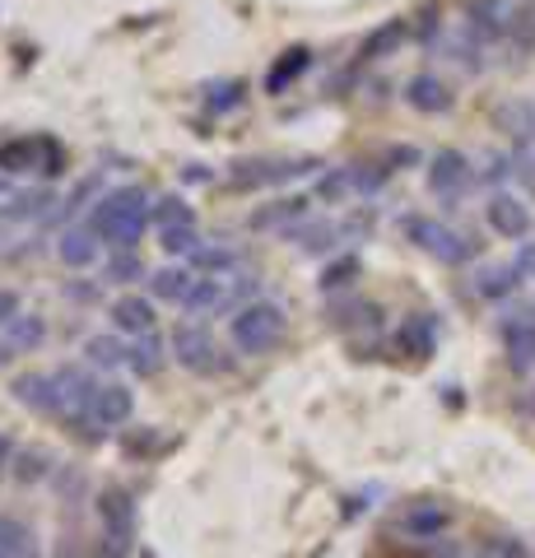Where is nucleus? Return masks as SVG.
Wrapping results in <instances>:
<instances>
[{"instance_id": "obj_19", "label": "nucleus", "mask_w": 535, "mask_h": 558, "mask_svg": "<svg viewBox=\"0 0 535 558\" xmlns=\"http://www.w3.org/2000/svg\"><path fill=\"white\" fill-rule=\"evenodd\" d=\"M503 349L516 373H531L535 368V317H512L503 326Z\"/></svg>"}, {"instance_id": "obj_6", "label": "nucleus", "mask_w": 535, "mask_h": 558, "mask_svg": "<svg viewBox=\"0 0 535 558\" xmlns=\"http://www.w3.org/2000/svg\"><path fill=\"white\" fill-rule=\"evenodd\" d=\"M405 238L414 242L420 252H428L434 260H442V266H465V260L475 256V242L461 238L457 229H447L442 219H428V215H405Z\"/></svg>"}, {"instance_id": "obj_34", "label": "nucleus", "mask_w": 535, "mask_h": 558, "mask_svg": "<svg viewBox=\"0 0 535 558\" xmlns=\"http://www.w3.org/2000/svg\"><path fill=\"white\" fill-rule=\"evenodd\" d=\"M243 102H247V89L238 80H219L205 89V108L210 112H233V108H243Z\"/></svg>"}, {"instance_id": "obj_39", "label": "nucleus", "mask_w": 535, "mask_h": 558, "mask_svg": "<svg viewBox=\"0 0 535 558\" xmlns=\"http://www.w3.org/2000/svg\"><path fill=\"white\" fill-rule=\"evenodd\" d=\"M354 275H358V260H354V256H344V260H336V266H326V270H321V293L350 289Z\"/></svg>"}, {"instance_id": "obj_40", "label": "nucleus", "mask_w": 535, "mask_h": 558, "mask_svg": "<svg viewBox=\"0 0 535 558\" xmlns=\"http://www.w3.org/2000/svg\"><path fill=\"white\" fill-rule=\"evenodd\" d=\"M508 172H512V159H503V154H489L485 168H479V178H485V182H503Z\"/></svg>"}, {"instance_id": "obj_14", "label": "nucleus", "mask_w": 535, "mask_h": 558, "mask_svg": "<svg viewBox=\"0 0 535 558\" xmlns=\"http://www.w3.org/2000/svg\"><path fill=\"white\" fill-rule=\"evenodd\" d=\"M313 172V159H280V163H238L229 172L233 186H270V182H289Z\"/></svg>"}, {"instance_id": "obj_27", "label": "nucleus", "mask_w": 535, "mask_h": 558, "mask_svg": "<svg viewBox=\"0 0 535 558\" xmlns=\"http://www.w3.org/2000/svg\"><path fill=\"white\" fill-rule=\"evenodd\" d=\"M307 65H313V51H307V47H289L284 57L270 65V75H266V94H284V84L299 80Z\"/></svg>"}, {"instance_id": "obj_21", "label": "nucleus", "mask_w": 535, "mask_h": 558, "mask_svg": "<svg viewBox=\"0 0 535 558\" xmlns=\"http://www.w3.org/2000/svg\"><path fill=\"white\" fill-rule=\"evenodd\" d=\"M410 38V24L405 20H387V24H377L368 38H364V47H358V61H387V57H396L401 51V43Z\"/></svg>"}, {"instance_id": "obj_3", "label": "nucleus", "mask_w": 535, "mask_h": 558, "mask_svg": "<svg viewBox=\"0 0 535 558\" xmlns=\"http://www.w3.org/2000/svg\"><path fill=\"white\" fill-rule=\"evenodd\" d=\"M131 410H135V396L122 387V381H98L94 396L84 400V405H80L71 418H65V424H71V428L80 433V438L102 442L117 424H126Z\"/></svg>"}, {"instance_id": "obj_15", "label": "nucleus", "mask_w": 535, "mask_h": 558, "mask_svg": "<svg viewBox=\"0 0 535 558\" xmlns=\"http://www.w3.org/2000/svg\"><path fill=\"white\" fill-rule=\"evenodd\" d=\"M108 317H112V326L122 330V336H149L154 330V303L149 299H141V293H122L112 307H108Z\"/></svg>"}, {"instance_id": "obj_35", "label": "nucleus", "mask_w": 535, "mask_h": 558, "mask_svg": "<svg viewBox=\"0 0 535 558\" xmlns=\"http://www.w3.org/2000/svg\"><path fill=\"white\" fill-rule=\"evenodd\" d=\"M154 223H159V229H178V223H196V209L186 205L182 196H159V201H154Z\"/></svg>"}, {"instance_id": "obj_10", "label": "nucleus", "mask_w": 535, "mask_h": 558, "mask_svg": "<svg viewBox=\"0 0 535 558\" xmlns=\"http://www.w3.org/2000/svg\"><path fill=\"white\" fill-rule=\"evenodd\" d=\"M485 223L498 238L526 242V233H531V205L522 196H508V191H494V196L485 201Z\"/></svg>"}, {"instance_id": "obj_41", "label": "nucleus", "mask_w": 535, "mask_h": 558, "mask_svg": "<svg viewBox=\"0 0 535 558\" xmlns=\"http://www.w3.org/2000/svg\"><path fill=\"white\" fill-rule=\"evenodd\" d=\"M410 33H420V43H434V33H442V20H438V10L428 5V10L420 14V24H414Z\"/></svg>"}, {"instance_id": "obj_22", "label": "nucleus", "mask_w": 535, "mask_h": 558, "mask_svg": "<svg viewBox=\"0 0 535 558\" xmlns=\"http://www.w3.org/2000/svg\"><path fill=\"white\" fill-rule=\"evenodd\" d=\"M102 275H108V284H141V279H149L154 270L145 266L141 247H112L102 256Z\"/></svg>"}, {"instance_id": "obj_25", "label": "nucleus", "mask_w": 535, "mask_h": 558, "mask_svg": "<svg viewBox=\"0 0 535 558\" xmlns=\"http://www.w3.org/2000/svg\"><path fill=\"white\" fill-rule=\"evenodd\" d=\"M522 289V270L516 266H485L475 275V293L485 303H498V299H508V293Z\"/></svg>"}, {"instance_id": "obj_2", "label": "nucleus", "mask_w": 535, "mask_h": 558, "mask_svg": "<svg viewBox=\"0 0 535 558\" xmlns=\"http://www.w3.org/2000/svg\"><path fill=\"white\" fill-rule=\"evenodd\" d=\"M284 307L280 303H270V299H252V303H243L229 317V340H233V349L238 354H270L275 344L284 340Z\"/></svg>"}, {"instance_id": "obj_32", "label": "nucleus", "mask_w": 535, "mask_h": 558, "mask_svg": "<svg viewBox=\"0 0 535 558\" xmlns=\"http://www.w3.org/2000/svg\"><path fill=\"white\" fill-rule=\"evenodd\" d=\"M303 215H307V201L303 196H289V201H275L270 209H256L252 223H256V229H280V223L289 229V223H299Z\"/></svg>"}, {"instance_id": "obj_11", "label": "nucleus", "mask_w": 535, "mask_h": 558, "mask_svg": "<svg viewBox=\"0 0 535 558\" xmlns=\"http://www.w3.org/2000/svg\"><path fill=\"white\" fill-rule=\"evenodd\" d=\"M10 391L33 414H65V396H61V377L57 373H24V377H14Z\"/></svg>"}, {"instance_id": "obj_44", "label": "nucleus", "mask_w": 535, "mask_h": 558, "mask_svg": "<svg viewBox=\"0 0 535 558\" xmlns=\"http://www.w3.org/2000/svg\"><path fill=\"white\" fill-rule=\"evenodd\" d=\"M512 266L522 270V279H535V242H522V247H516Z\"/></svg>"}, {"instance_id": "obj_30", "label": "nucleus", "mask_w": 535, "mask_h": 558, "mask_svg": "<svg viewBox=\"0 0 535 558\" xmlns=\"http://www.w3.org/2000/svg\"><path fill=\"white\" fill-rule=\"evenodd\" d=\"M498 126H503L512 140L531 145V140H535V102H522V98L503 102V108H498Z\"/></svg>"}, {"instance_id": "obj_4", "label": "nucleus", "mask_w": 535, "mask_h": 558, "mask_svg": "<svg viewBox=\"0 0 535 558\" xmlns=\"http://www.w3.org/2000/svg\"><path fill=\"white\" fill-rule=\"evenodd\" d=\"M256 275H200L192 299L182 307L192 312V317H219V312H238L243 303L256 299Z\"/></svg>"}, {"instance_id": "obj_38", "label": "nucleus", "mask_w": 535, "mask_h": 558, "mask_svg": "<svg viewBox=\"0 0 535 558\" xmlns=\"http://www.w3.org/2000/svg\"><path fill=\"white\" fill-rule=\"evenodd\" d=\"M354 191V168H336V172H326V178L317 182V196L326 201V205H336V201H344Z\"/></svg>"}, {"instance_id": "obj_33", "label": "nucleus", "mask_w": 535, "mask_h": 558, "mask_svg": "<svg viewBox=\"0 0 535 558\" xmlns=\"http://www.w3.org/2000/svg\"><path fill=\"white\" fill-rule=\"evenodd\" d=\"M159 247L168 252V256H186L192 260L205 242H200V233H196V223H178V229H159Z\"/></svg>"}, {"instance_id": "obj_29", "label": "nucleus", "mask_w": 535, "mask_h": 558, "mask_svg": "<svg viewBox=\"0 0 535 558\" xmlns=\"http://www.w3.org/2000/svg\"><path fill=\"white\" fill-rule=\"evenodd\" d=\"M10 475L20 480V484H42L47 475H57V465H51V451H42V447H24V451H14Z\"/></svg>"}, {"instance_id": "obj_7", "label": "nucleus", "mask_w": 535, "mask_h": 558, "mask_svg": "<svg viewBox=\"0 0 535 558\" xmlns=\"http://www.w3.org/2000/svg\"><path fill=\"white\" fill-rule=\"evenodd\" d=\"M0 172H10V178H20V172H47V178H57L61 168V149L51 145V140H5L0 145Z\"/></svg>"}, {"instance_id": "obj_20", "label": "nucleus", "mask_w": 535, "mask_h": 558, "mask_svg": "<svg viewBox=\"0 0 535 558\" xmlns=\"http://www.w3.org/2000/svg\"><path fill=\"white\" fill-rule=\"evenodd\" d=\"M196 270L192 266H163V270H154L149 275V293L154 299H163V303H186L192 299V289H196Z\"/></svg>"}, {"instance_id": "obj_24", "label": "nucleus", "mask_w": 535, "mask_h": 558, "mask_svg": "<svg viewBox=\"0 0 535 558\" xmlns=\"http://www.w3.org/2000/svg\"><path fill=\"white\" fill-rule=\"evenodd\" d=\"M5 340L14 344V354H33V349L47 344V317L42 312H20V317L5 326Z\"/></svg>"}, {"instance_id": "obj_45", "label": "nucleus", "mask_w": 535, "mask_h": 558, "mask_svg": "<svg viewBox=\"0 0 535 558\" xmlns=\"http://www.w3.org/2000/svg\"><path fill=\"white\" fill-rule=\"evenodd\" d=\"M14 465V442H10V433H0V475Z\"/></svg>"}, {"instance_id": "obj_13", "label": "nucleus", "mask_w": 535, "mask_h": 558, "mask_svg": "<svg viewBox=\"0 0 535 558\" xmlns=\"http://www.w3.org/2000/svg\"><path fill=\"white\" fill-rule=\"evenodd\" d=\"M401 98H405V108H414V112H424V117H438V112H452V89H447V80H438L434 70H420V75H410L405 80V89H401Z\"/></svg>"}, {"instance_id": "obj_46", "label": "nucleus", "mask_w": 535, "mask_h": 558, "mask_svg": "<svg viewBox=\"0 0 535 558\" xmlns=\"http://www.w3.org/2000/svg\"><path fill=\"white\" fill-rule=\"evenodd\" d=\"M10 363H14V344H10L5 336H0V373H5V368H10Z\"/></svg>"}, {"instance_id": "obj_9", "label": "nucleus", "mask_w": 535, "mask_h": 558, "mask_svg": "<svg viewBox=\"0 0 535 558\" xmlns=\"http://www.w3.org/2000/svg\"><path fill=\"white\" fill-rule=\"evenodd\" d=\"M471 182H475V168L461 149H438L434 159H428V191H434L438 201H447V205L461 201Z\"/></svg>"}, {"instance_id": "obj_17", "label": "nucleus", "mask_w": 535, "mask_h": 558, "mask_svg": "<svg viewBox=\"0 0 535 558\" xmlns=\"http://www.w3.org/2000/svg\"><path fill=\"white\" fill-rule=\"evenodd\" d=\"M447 526H452V512L442 502H414V508L401 512V531L410 539H438Z\"/></svg>"}, {"instance_id": "obj_47", "label": "nucleus", "mask_w": 535, "mask_h": 558, "mask_svg": "<svg viewBox=\"0 0 535 558\" xmlns=\"http://www.w3.org/2000/svg\"><path fill=\"white\" fill-rule=\"evenodd\" d=\"M33 558H38V554H33Z\"/></svg>"}, {"instance_id": "obj_28", "label": "nucleus", "mask_w": 535, "mask_h": 558, "mask_svg": "<svg viewBox=\"0 0 535 558\" xmlns=\"http://www.w3.org/2000/svg\"><path fill=\"white\" fill-rule=\"evenodd\" d=\"M0 558H33V526L24 517H0Z\"/></svg>"}, {"instance_id": "obj_43", "label": "nucleus", "mask_w": 535, "mask_h": 558, "mask_svg": "<svg viewBox=\"0 0 535 558\" xmlns=\"http://www.w3.org/2000/svg\"><path fill=\"white\" fill-rule=\"evenodd\" d=\"M512 172H516V178H522V182L535 191V154H531V149L516 154V159H512Z\"/></svg>"}, {"instance_id": "obj_26", "label": "nucleus", "mask_w": 535, "mask_h": 558, "mask_svg": "<svg viewBox=\"0 0 535 558\" xmlns=\"http://www.w3.org/2000/svg\"><path fill=\"white\" fill-rule=\"evenodd\" d=\"M126 354H131V344H122L117 336H89L84 340V359H89V368H102V373L126 368Z\"/></svg>"}, {"instance_id": "obj_42", "label": "nucleus", "mask_w": 535, "mask_h": 558, "mask_svg": "<svg viewBox=\"0 0 535 558\" xmlns=\"http://www.w3.org/2000/svg\"><path fill=\"white\" fill-rule=\"evenodd\" d=\"M24 312V303H20V293L14 289H0V326H10L14 317Z\"/></svg>"}, {"instance_id": "obj_12", "label": "nucleus", "mask_w": 535, "mask_h": 558, "mask_svg": "<svg viewBox=\"0 0 535 558\" xmlns=\"http://www.w3.org/2000/svg\"><path fill=\"white\" fill-rule=\"evenodd\" d=\"M508 20H512V10L503 5V0H465V33H471L479 47L503 43Z\"/></svg>"}, {"instance_id": "obj_8", "label": "nucleus", "mask_w": 535, "mask_h": 558, "mask_svg": "<svg viewBox=\"0 0 535 558\" xmlns=\"http://www.w3.org/2000/svg\"><path fill=\"white\" fill-rule=\"evenodd\" d=\"M98 521H102V535H108L112 554L108 558H122L131 549V535H135V502L122 488H102L98 494Z\"/></svg>"}, {"instance_id": "obj_31", "label": "nucleus", "mask_w": 535, "mask_h": 558, "mask_svg": "<svg viewBox=\"0 0 535 558\" xmlns=\"http://www.w3.org/2000/svg\"><path fill=\"white\" fill-rule=\"evenodd\" d=\"M508 43H512V51H516L522 61L535 51V0H522V5L512 10V20H508Z\"/></svg>"}, {"instance_id": "obj_36", "label": "nucleus", "mask_w": 535, "mask_h": 558, "mask_svg": "<svg viewBox=\"0 0 535 558\" xmlns=\"http://www.w3.org/2000/svg\"><path fill=\"white\" fill-rule=\"evenodd\" d=\"M475 558H531V549L516 535H479Z\"/></svg>"}, {"instance_id": "obj_18", "label": "nucleus", "mask_w": 535, "mask_h": 558, "mask_svg": "<svg viewBox=\"0 0 535 558\" xmlns=\"http://www.w3.org/2000/svg\"><path fill=\"white\" fill-rule=\"evenodd\" d=\"M396 344H401L405 354H414V359H434V349H438V322L428 317V312H414V317H405L401 330H396Z\"/></svg>"}, {"instance_id": "obj_23", "label": "nucleus", "mask_w": 535, "mask_h": 558, "mask_svg": "<svg viewBox=\"0 0 535 558\" xmlns=\"http://www.w3.org/2000/svg\"><path fill=\"white\" fill-rule=\"evenodd\" d=\"M172 359V349H163V340L154 336H135L131 340V354H126V368L135 373V377H159L163 373V363Z\"/></svg>"}, {"instance_id": "obj_1", "label": "nucleus", "mask_w": 535, "mask_h": 558, "mask_svg": "<svg viewBox=\"0 0 535 558\" xmlns=\"http://www.w3.org/2000/svg\"><path fill=\"white\" fill-rule=\"evenodd\" d=\"M89 229L108 242V247H141L145 229L154 223V196L145 186H117L102 191V196L89 205Z\"/></svg>"}, {"instance_id": "obj_37", "label": "nucleus", "mask_w": 535, "mask_h": 558, "mask_svg": "<svg viewBox=\"0 0 535 558\" xmlns=\"http://www.w3.org/2000/svg\"><path fill=\"white\" fill-rule=\"evenodd\" d=\"M192 266H200L205 275H233L238 252H233V247H200V252L192 256Z\"/></svg>"}, {"instance_id": "obj_5", "label": "nucleus", "mask_w": 535, "mask_h": 558, "mask_svg": "<svg viewBox=\"0 0 535 558\" xmlns=\"http://www.w3.org/2000/svg\"><path fill=\"white\" fill-rule=\"evenodd\" d=\"M168 349H172V363H178V368H186V373H196V377H219V373L233 368V363L223 359L219 340H215L200 322H182V326L168 336Z\"/></svg>"}, {"instance_id": "obj_16", "label": "nucleus", "mask_w": 535, "mask_h": 558, "mask_svg": "<svg viewBox=\"0 0 535 558\" xmlns=\"http://www.w3.org/2000/svg\"><path fill=\"white\" fill-rule=\"evenodd\" d=\"M98 233L89 229V223H75V229H65L57 238V256H61V266H71V270H84V266H94L98 260Z\"/></svg>"}]
</instances>
